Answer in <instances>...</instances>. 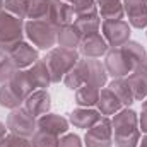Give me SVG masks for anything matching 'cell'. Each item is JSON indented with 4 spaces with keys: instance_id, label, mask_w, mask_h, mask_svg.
<instances>
[{
    "instance_id": "cell-1",
    "label": "cell",
    "mask_w": 147,
    "mask_h": 147,
    "mask_svg": "<svg viewBox=\"0 0 147 147\" xmlns=\"http://www.w3.org/2000/svg\"><path fill=\"white\" fill-rule=\"evenodd\" d=\"M144 60H146V50L139 43L128 41L123 46L113 48L111 51H108L105 69L111 77L121 79L132 74L137 67H140Z\"/></svg>"
},
{
    "instance_id": "cell-2",
    "label": "cell",
    "mask_w": 147,
    "mask_h": 147,
    "mask_svg": "<svg viewBox=\"0 0 147 147\" xmlns=\"http://www.w3.org/2000/svg\"><path fill=\"white\" fill-rule=\"evenodd\" d=\"M106 80H108V72H106L105 65L96 58H86V60H79L74 65V69L65 75L63 84L69 89L75 91L86 84L103 87L106 84Z\"/></svg>"
},
{
    "instance_id": "cell-3",
    "label": "cell",
    "mask_w": 147,
    "mask_h": 147,
    "mask_svg": "<svg viewBox=\"0 0 147 147\" xmlns=\"http://www.w3.org/2000/svg\"><path fill=\"white\" fill-rule=\"evenodd\" d=\"M113 140L116 147H137L140 142V128L137 113L123 108L113 115L111 120Z\"/></svg>"
},
{
    "instance_id": "cell-4",
    "label": "cell",
    "mask_w": 147,
    "mask_h": 147,
    "mask_svg": "<svg viewBox=\"0 0 147 147\" xmlns=\"http://www.w3.org/2000/svg\"><path fill=\"white\" fill-rule=\"evenodd\" d=\"M79 53L72 48H51L50 53L43 58V63L46 65V70L50 74L51 84H57L65 79V75L74 69V65L79 62Z\"/></svg>"
},
{
    "instance_id": "cell-5",
    "label": "cell",
    "mask_w": 147,
    "mask_h": 147,
    "mask_svg": "<svg viewBox=\"0 0 147 147\" xmlns=\"http://www.w3.org/2000/svg\"><path fill=\"white\" fill-rule=\"evenodd\" d=\"M74 10V26L80 31V34H89L96 33L101 28L99 21V12H98V3L96 0H77L72 3Z\"/></svg>"
},
{
    "instance_id": "cell-6",
    "label": "cell",
    "mask_w": 147,
    "mask_h": 147,
    "mask_svg": "<svg viewBox=\"0 0 147 147\" xmlns=\"http://www.w3.org/2000/svg\"><path fill=\"white\" fill-rule=\"evenodd\" d=\"M58 29L50 21H28L24 26V33L28 39L39 50H51L57 45Z\"/></svg>"
},
{
    "instance_id": "cell-7",
    "label": "cell",
    "mask_w": 147,
    "mask_h": 147,
    "mask_svg": "<svg viewBox=\"0 0 147 147\" xmlns=\"http://www.w3.org/2000/svg\"><path fill=\"white\" fill-rule=\"evenodd\" d=\"M22 19L12 16L7 10H0V50L7 51L19 41H22Z\"/></svg>"
},
{
    "instance_id": "cell-8",
    "label": "cell",
    "mask_w": 147,
    "mask_h": 147,
    "mask_svg": "<svg viewBox=\"0 0 147 147\" xmlns=\"http://www.w3.org/2000/svg\"><path fill=\"white\" fill-rule=\"evenodd\" d=\"M7 128L14 135L29 139L38 130V121L26 108H16L7 116Z\"/></svg>"
},
{
    "instance_id": "cell-9",
    "label": "cell",
    "mask_w": 147,
    "mask_h": 147,
    "mask_svg": "<svg viewBox=\"0 0 147 147\" xmlns=\"http://www.w3.org/2000/svg\"><path fill=\"white\" fill-rule=\"evenodd\" d=\"M84 140H86V147H111L113 146L111 121L106 116H101V120L98 123H94L91 128H87Z\"/></svg>"
},
{
    "instance_id": "cell-10",
    "label": "cell",
    "mask_w": 147,
    "mask_h": 147,
    "mask_svg": "<svg viewBox=\"0 0 147 147\" xmlns=\"http://www.w3.org/2000/svg\"><path fill=\"white\" fill-rule=\"evenodd\" d=\"M101 29H103V38L113 48L123 46L125 43L130 41V24L123 19H120V21H103Z\"/></svg>"
},
{
    "instance_id": "cell-11",
    "label": "cell",
    "mask_w": 147,
    "mask_h": 147,
    "mask_svg": "<svg viewBox=\"0 0 147 147\" xmlns=\"http://www.w3.org/2000/svg\"><path fill=\"white\" fill-rule=\"evenodd\" d=\"M5 53L10 57V60H12V63L16 65L17 70L29 69L31 65H34L39 60L38 50L33 48L29 43H24V41H19L17 45H14L12 48H9Z\"/></svg>"
},
{
    "instance_id": "cell-12",
    "label": "cell",
    "mask_w": 147,
    "mask_h": 147,
    "mask_svg": "<svg viewBox=\"0 0 147 147\" xmlns=\"http://www.w3.org/2000/svg\"><path fill=\"white\" fill-rule=\"evenodd\" d=\"M108 46L110 45L106 43V39L103 38V34L99 31L84 34L80 43H79L80 53L86 55V58H99L101 55L108 53Z\"/></svg>"
},
{
    "instance_id": "cell-13",
    "label": "cell",
    "mask_w": 147,
    "mask_h": 147,
    "mask_svg": "<svg viewBox=\"0 0 147 147\" xmlns=\"http://www.w3.org/2000/svg\"><path fill=\"white\" fill-rule=\"evenodd\" d=\"M123 10L130 26L137 29L147 26V0H123Z\"/></svg>"
},
{
    "instance_id": "cell-14",
    "label": "cell",
    "mask_w": 147,
    "mask_h": 147,
    "mask_svg": "<svg viewBox=\"0 0 147 147\" xmlns=\"http://www.w3.org/2000/svg\"><path fill=\"white\" fill-rule=\"evenodd\" d=\"M48 21L53 22L57 28H63V26L72 24L74 22L72 3H69V2H65V0H51Z\"/></svg>"
},
{
    "instance_id": "cell-15",
    "label": "cell",
    "mask_w": 147,
    "mask_h": 147,
    "mask_svg": "<svg viewBox=\"0 0 147 147\" xmlns=\"http://www.w3.org/2000/svg\"><path fill=\"white\" fill-rule=\"evenodd\" d=\"M38 130L60 137V135H63L69 130V121L63 116H60V115L46 113V115L38 118Z\"/></svg>"
},
{
    "instance_id": "cell-16",
    "label": "cell",
    "mask_w": 147,
    "mask_h": 147,
    "mask_svg": "<svg viewBox=\"0 0 147 147\" xmlns=\"http://www.w3.org/2000/svg\"><path fill=\"white\" fill-rule=\"evenodd\" d=\"M51 101H50V94L45 89H38L34 91L26 101H24V108L29 111L34 118L36 116H43L50 111Z\"/></svg>"
},
{
    "instance_id": "cell-17",
    "label": "cell",
    "mask_w": 147,
    "mask_h": 147,
    "mask_svg": "<svg viewBox=\"0 0 147 147\" xmlns=\"http://www.w3.org/2000/svg\"><path fill=\"white\" fill-rule=\"evenodd\" d=\"M127 82L134 92L135 101H144L147 98V70L144 69V65L137 67L132 74L127 75Z\"/></svg>"
},
{
    "instance_id": "cell-18",
    "label": "cell",
    "mask_w": 147,
    "mask_h": 147,
    "mask_svg": "<svg viewBox=\"0 0 147 147\" xmlns=\"http://www.w3.org/2000/svg\"><path fill=\"white\" fill-rule=\"evenodd\" d=\"M98 108H99V113L101 115H115L120 110H123L125 106L121 105V101L118 99V96L111 91L110 87L106 89H101L99 91V99H98Z\"/></svg>"
},
{
    "instance_id": "cell-19",
    "label": "cell",
    "mask_w": 147,
    "mask_h": 147,
    "mask_svg": "<svg viewBox=\"0 0 147 147\" xmlns=\"http://www.w3.org/2000/svg\"><path fill=\"white\" fill-rule=\"evenodd\" d=\"M99 17L105 21H120L125 16L123 0H96Z\"/></svg>"
},
{
    "instance_id": "cell-20",
    "label": "cell",
    "mask_w": 147,
    "mask_h": 147,
    "mask_svg": "<svg viewBox=\"0 0 147 147\" xmlns=\"http://www.w3.org/2000/svg\"><path fill=\"white\" fill-rule=\"evenodd\" d=\"M101 113L91 108H79L70 113V123L79 127V128H91L94 123L101 120Z\"/></svg>"
},
{
    "instance_id": "cell-21",
    "label": "cell",
    "mask_w": 147,
    "mask_h": 147,
    "mask_svg": "<svg viewBox=\"0 0 147 147\" xmlns=\"http://www.w3.org/2000/svg\"><path fill=\"white\" fill-rule=\"evenodd\" d=\"M99 91H101V87H96L92 84L80 86L79 89H75V103L79 105V108H91V106L98 105Z\"/></svg>"
},
{
    "instance_id": "cell-22",
    "label": "cell",
    "mask_w": 147,
    "mask_h": 147,
    "mask_svg": "<svg viewBox=\"0 0 147 147\" xmlns=\"http://www.w3.org/2000/svg\"><path fill=\"white\" fill-rule=\"evenodd\" d=\"M80 39H82V34H80V31L74 24L63 26V28L58 29V39H57V43L62 48H72V50H75V46H79Z\"/></svg>"
},
{
    "instance_id": "cell-23",
    "label": "cell",
    "mask_w": 147,
    "mask_h": 147,
    "mask_svg": "<svg viewBox=\"0 0 147 147\" xmlns=\"http://www.w3.org/2000/svg\"><path fill=\"white\" fill-rule=\"evenodd\" d=\"M108 87L118 96V99L121 101V105H123L125 108H128V106L135 101L134 92H132V89H130L127 79H123V77H121V79H113V82H111Z\"/></svg>"
},
{
    "instance_id": "cell-24",
    "label": "cell",
    "mask_w": 147,
    "mask_h": 147,
    "mask_svg": "<svg viewBox=\"0 0 147 147\" xmlns=\"http://www.w3.org/2000/svg\"><path fill=\"white\" fill-rule=\"evenodd\" d=\"M51 0H29L28 5V19L29 21H48Z\"/></svg>"
},
{
    "instance_id": "cell-25",
    "label": "cell",
    "mask_w": 147,
    "mask_h": 147,
    "mask_svg": "<svg viewBox=\"0 0 147 147\" xmlns=\"http://www.w3.org/2000/svg\"><path fill=\"white\" fill-rule=\"evenodd\" d=\"M58 142H60V137L41 132V130H36L34 135L31 137V146L33 147H58Z\"/></svg>"
},
{
    "instance_id": "cell-26",
    "label": "cell",
    "mask_w": 147,
    "mask_h": 147,
    "mask_svg": "<svg viewBox=\"0 0 147 147\" xmlns=\"http://www.w3.org/2000/svg\"><path fill=\"white\" fill-rule=\"evenodd\" d=\"M28 5H29V0H5L3 2L5 10L21 19H24L28 16Z\"/></svg>"
},
{
    "instance_id": "cell-27",
    "label": "cell",
    "mask_w": 147,
    "mask_h": 147,
    "mask_svg": "<svg viewBox=\"0 0 147 147\" xmlns=\"http://www.w3.org/2000/svg\"><path fill=\"white\" fill-rule=\"evenodd\" d=\"M16 70H17V69H16V65L12 63L10 57H9L5 51L0 50V84H3L5 80H9L10 75L16 72Z\"/></svg>"
},
{
    "instance_id": "cell-28",
    "label": "cell",
    "mask_w": 147,
    "mask_h": 147,
    "mask_svg": "<svg viewBox=\"0 0 147 147\" xmlns=\"http://www.w3.org/2000/svg\"><path fill=\"white\" fill-rule=\"evenodd\" d=\"M0 147H33L31 140H28L26 137H19V135H5V139L2 140Z\"/></svg>"
},
{
    "instance_id": "cell-29",
    "label": "cell",
    "mask_w": 147,
    "mask_h": 147,
    "mask_svg": "<svg viewBox=\"0 0 147 147\" xmlns=\"http://www.w3.org/2000/svg\"><path fill=\"white\" fill-rule=\"evenodd\" d=\"M58 147H82V142H80V139H79L77 135L67 134V135H63V137L60 139Z\"/></svg>"
},
{
    "instance_id": "cell-30",
    "label": "cell",
    "mask_w": 147,
    "mask_h": 147,
    "mask_svg": "<svg viewBox=\"0 0 147 147\" xmlns=\"http://www.w3.org/2000/svg\"><path fill=\"white\" fill-rule=\"evenodd\" d=\"M139 128L147 134V111L146 110L142 111V116L139 118Z\"/></svg>"
},
{
    "instance_id": "cell-31",
    "label": "cell",
    "mask_w": 147,
    "mask_h": 147,
    "mask_svg": "<svg viewBox=\"0 0 147 147\" xmlns=\"http://www.w3.org/2000/svg\"><path fill=\"white\" fill-rule=\"evenodd\" d=\"M139 147H147V135L140 140V142H139Z\"/></svg>"
},
{
    "instance_id": "cell-32",
    "label": "cell",
    "mask_w": 147,
    "mask_h": 147,
    "mask_svg": "<svg viewBox=\"0 0 147 147\" xmlns=\"http://www.w3.org/2000/svg\"><path fill=\"white\" fill-rule=\"evenodd\" d=\"M142 110H146V111H147V98L144 99V103H142Z\"/></svg>"
},
{
    "instance_id": "cell-33",
    "label": "cell",
    "mask_w": 147,
    "mask_h": 147,
    "mask_svg": "<svg viewBox=\"0 0 147 147\" xmlns=\"http://www.w3.org/2000/svg\"><path fill=\"white\" fill-rule=\"evenodd\" d=\"M142 65H144V69L147 70V57H146V60H144V63H142Z\"/></svg>"
},
{
    "instance_id": "cell-34",
    "label": "cell",
    "mask_w": 147,
    "mask_h": 147,
    "mask_svg": "<svg viewBox=\"0 0 147 147\" xmlns=\"http://www.w3.org/2000/svg\"><path fill=\"white\" fill-rule=\"evenodd\" d=\"M3 2H5V0H0V10H2V7H3Z\"/></svg>"
},
{
    "instance_id": "cell-35",
    "label": "cell",
    "mask_w": 147,
    "mask_h": 147,
    "mask_svg": "<svg viewBox=\"0 0 147 147\" xmlns=\"http://www.w3.org/2000/svg\"><path fill=\"white\" fill-rule=\"evenodd\" d=\"M65 2H69V3H75L77 0H65Z\"/></svg>"
}]
</instances>
